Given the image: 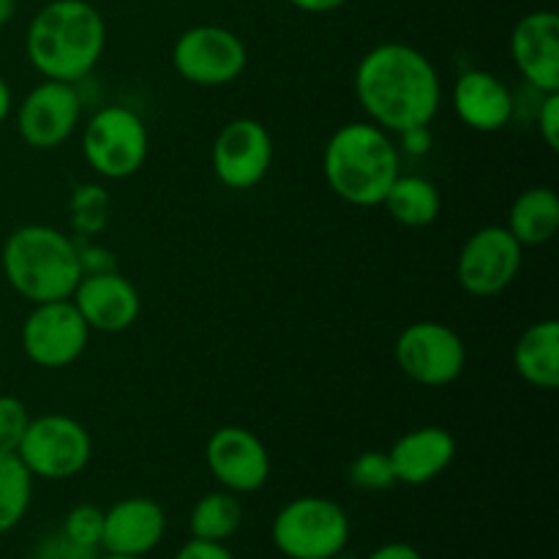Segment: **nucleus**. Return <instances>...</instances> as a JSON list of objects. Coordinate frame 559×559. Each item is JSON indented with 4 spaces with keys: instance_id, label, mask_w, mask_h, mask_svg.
Here are the masks:
<instances>
[{
    "instance_id": "obj_1",
    "label": "nucleus",
    "mask_w": 559,
    "mask_h": 559,
    "mask_svg": "<svg viewBox=\"0 0 559 559\" xmlns=\"http://www.w3.org/2000/svg\"><path fill=\"white\" fill-rule=\"evenodd\" d=\"M355 96L366 120L388 134L431 126L442 104V80L429 55L404 41L371 47L355 69Z\"/></svg>"
},
{
    "instance_id": "obj_2",
    "label": "nucleus",
    "mask_w": 559,
    "mask_h": 559,
    "mask_svg": "<svg viewBox=\"0 0 559 559\" xmlns=\"http://www.w3.org/2000/svg\"><path fill=\"white\" fill-rule=\"evenodd\" d=\"M107 49V22L87 0H49L25 31V55L44 80L76 85Z\"/></svg>"
},
{
    "instance_id": "obj_3",
    "label": "nucleus",
    "mask_w": 559,
    "mask_h": 559,
    "mask_svg": "<svg viewBox=\"0 0 559 559\" xmlns=\"http://www.w3.org/2000/svg\"><path fill=\"white\" fill-rule=\"evenodd\" d=\"M402 173L393 134L369 120L336 129L322 151V175L338 200L355 207H377Z\"/></svg>"
},
{
    "instance_id": "obj_4",
    "label": "nucleus",
    "mask_w": 559,
    "mask_h": 559,
    "mask_svg": "<svg viewBox=\"0 0 559 559\" xmlns=\"http://www.w3.org/2000/svg\"><path fill=\"white\" fill-rule=\"evenodd\" d=\"M0 267L9 287L31 306L63 300L82 278L80 246L52 224H22L3 240Z\"/></svg>"
},
{
    "instance_id": "obj_5",
    "label": "nucleus",
    "mask_w": 559,
    "mask_h": 559,
    "mask_svg": "<svg viewBox=\"0 0 559 559\" xmlns=\"http://www.w3.org/2000/svg\"><path fill=\"white\" fill-rule=\"evenodd\" d=\"M349 516L331 497H295L273 516L271 540L287 559H338L349 544Z\"/></svg>"
},
{
    "instance_id": "obj_6",
    "label": "nucleus",
    "mask_w": 559,
    "mask_h": 559,
    "mask_svg": "<svg viewBox=\"0 0 559 559\" xmlns=\"http://www.w3.org/2000/svg\"><path fill=\"white\" fill-rule=\"evenodd\" d=\"M151 136L140 112L123 104L102 107L82 129V156L104 180H126L147 162Z\"/></svg>"
},
{
    "instance_id": "obj_7",
    "label": "nucleus",
    "mask_w": 559,
    "mask_h": 559,
    "mask_svg": "<svg viewBox=\"0 0 559 559\" xmlns=\"http://www.w3.org/2000/svg\"><path fill=\"white\" fill-rule=\"evenodd\" d=\"M16 456L33 480H71L91 464V431L71 415H38L27 424Z\"/></svg>"
},
{
    "instance_id": "obj_8",
    "label": "nucleus",
    "mask_w": 559,
    "mask_h": 559,
    "mask_svg": "<svg viewBox=\"0 0 559 559\" xmlns=\"http://www.w3.org/2000/svg\"><path fill=\"white\" fill-rule=\"evenodd\" d=\"M249 66L243 38L222 25H194L173 44V69L197 87L233 85Z\"/></svg>"
},
{
    "instance_id": "obj_9",
    "label": "nucleus",
    "mask_w": 559,
    "mask_h": 559,
    "mask_svg": "<svg viewBox=\"0 0 559 559\" xmlns=\"http://www.w3.org/2000/svg\"><path fill=\"white\" fill-rule=\"evenodd\" d=\"M91 333L71 298L33 304L20 331L22 353L38 369H66L85 355Z\"/></svg>"
},
{
    "instance_id": "obj_10",
    "label": "nucleus",
    "mask_w": 559,
    "mask_h": 559,
    "mask_svg": "<svg viewBox=\"0 0 559 559\" xmlns=\"http://www.w3.org/2000/svg\"><path fill=\"white\" fill-rule=\"evenodd\" d=\"M396 366L407 380L424 388H445L462 377L467 347L445 322L418 320L396 338Z\"/></svg>"
},
{
    "instance_id": "obj_11",
    "label": "nucleus",
    "mask_w": 559,
    "mask_h": 559,
    "mask_svg": "<svg viewBox=\"0 0 559 559\" xmlns=\"http://www.w3.org/2000/svg\"><path fill=\"white\" fill-rule=\"evenodd\" d=\"M524 246L508 227L489 224L464 240L456 262V278L473 298H495L516 282L522 271Z\"/></svg>"
},
{
    "instance_id": "obj_12",
    "label": "nucleus",
    "mask_w": 559,
    "mask_h": 559,
    "mask_svg": "<svg viewBox=\"0 0 559 559\" xmlns=\"http://www.w3.org/2000/svg\"><path fill=\"white\" fill-rule=\"evenodd\" d=\"M273 136L254 118H235L222 126L211 147V164L218 183L233 191H249L267 178L273 167Z\"/></svg>"
},
{
    "instance_id": "obj_13",
    "label": "nucleus",
    "mask_w": 559,
    "mask_h": 559,
    "mask_svg": "<svg viewBox=\"0 0 559 559\" xmlns=\"http://www.w3.org/2000/svg\"><path fill=\"white\" fill-rule=\"evenodd\" d=\"M82 118V98L76 85L44 80L16 104V131L22 142L36 151H55L71 140Z\"/></svg>"
},
{
    "instance_id": "obj_14",
    "label": "nucleus",
    "mask_w": 559,
    "mask_h": 559,
    "mask_svg": "<svg viewBox=\"0 0 559 559\" xmlns=\"http://www.w3.org/2000/svg\"><path fill=\"white\" fill-rule=\"evenodd\" d=\"M205 464L216 484L233 495H254L271 478V453L254 431L222 426L205 445Z\"/></svg>"
},
{
    "instance_id": "obj_15",
    "label": "nucleus",
    "mask_w": 559,
    "mask_h": 559,
    "mask_svg": "<svg viewBox=\"0 0 559 559\" xmlns=\"http://www.w3.org/2000/svg\"><path fill=\"white\" fill-rule=\"evenodd\" d=\"M511 60L533 91L559 93V14L538 9L524 14L511 31Z\"/></svg>"
},
{
    "instance_id": "obj_16",
    "label": "nucleus",
    "mask_w": 559,
    "mask_h": 559,
    "mask_svg": "<svg viewBox=\"0 0 559 559\" xmlns=\"http://www.w3.org/2000/svg\"><path fill=\"white\" fill-rule=\"evenodd\" d=\"M76 311L87 322L91 331L98 333H123L136 322L142 311L140 293L134 284L112 271L82 273L80 284L71 293Z\"/></svg>"
},
{
    "instance_id": "obj_17",
    "label": "nucleus",
    "mask_w": 559,
    "mask_h": 559,
    "mask_svg": "<svg viewBox=\"0 0 559 559\" xmlns=\"http://www.w3.org/2000/svg\"><path fill=\"white\" fill-rule=\"evenodd\" d=\"M167 513L151 497H123L104 511L102 549L109 555L142 557L162 546Z\"/></svg>"
},
{
    "instance_id": "obj_18",
    "label": "nucleus",
    "mask_w": 559,
    "mask_h": 559,
    "mask_svg": "<svg viewBox=\"0 0 559 559\" xmlns=\"http://www.w3.org/2000/svg\"><path fill=\"white\" fill-rule=\"evenodd\" d=\"M453 112L467 129L480 134L502 131L513 120L516 98L511 87L497 74L484 69H469L453 82Z\"/></svg>"
},
{
    "instance_id": "obj_19",
    "label": "nucleus",
    "mask_w": 559,
    "mask_h": 559,
    "mask_svg": "<svg viewBox=\"0 0 559 559\" xmlns=\"http://www.w3.org/2000/svg\"><path fill=\"white\" fill-rule=\"evenodd\" d=\"M396 484L426 486L456 459V440L442 426H420L399 437L388 451Z\"/></svg>"
},
{
    "instance_id": "obj_20",
    "label": "nucleus",
    "mask_w": 559,
    "mask_h": 559,
    "mask_svg": "<svg viewBox=\"0 0 559 559\" xmlns=\"http://www.w3.org/2000/svg\"><path fill=\"white\" fill-rule=\"evenodd\" d=\"M513 366L527 385L555 391L559 385V322L544 320L530 325L513 347Z\"/></svg>"
},
{
    "instance_id": "obj_21",
    "label": "nucleus",
    "mask_w": 559,
    "mask_h": 559,
    "mask_svg": "<svg viewBox=\"0 0 559 559\" xmlns=\"http://www.w3.org/2000/svg\"><path fill=\"white\" fill-rule=\"evenodd\" d=\"M508 233L522 246L549 243L559 229V197L549 186L522 191L508 213Z\"/></svg>"
},
{
    "instance_id": "obj_22",
    "label": "nucleus",
    "mask_w": 559,
    "mask_h": 559,
    "mask_svg": "<svg viewBox=\"0 0 559 559\" xmlns=\"http://www.w3.org/2000/svg\"><path fill=\"white\" fill-rule=\"evenodd\" d=\"M382 207L388 211V216L393 222H399L402 227H429L437 222L442 207L440 189L431 183L424 175H402L393 180L391 189H388Z\"/></svg>"
},
{
    "instance_id": "obj_23",
    "label": "nucleus",
    "mask_w": 559,
    "mask_h": 559,
    "mask_svg": "<svg viewBox=\"0 0 559 559\" xmlns=\"http://www.w3.org/2000/svg\"><path fill=\"white\" fill-rule=\"evenodd\" d=\"M240 524H243V508H240L238 495L227 489L202 495L189 513L191 538L200 540L227 544L233 535H238Z\"/></svg>"
},
{
    "instance_id": "obj_24",
    "label": "nucleus",
    "mask_w": 559,
    "mask_h": 559,
    "mask_svg": "<svg viewBox=\"0 0 559 559\" xmlns=\"http://www.w3.org/2000/svg\"><path fill=\"white\" fill-rule=\"evenodd\" d=\"M33 500V475L16 453L0 451V535L11 533L25 519Z\"/></svg>"
},
{
    "instance_id": "obj_25",
    "label": "nucleus",
    "mask_w": 559,
    "mask_h": 559,
    "mask_svg": "<svg viewBox=\"0 0 559 559\" xmlns=\"http://www.w3.org/2000/svg\"><path fill=\"white\" fill-rule=\"evenodd\" d=\"M60 533L71 540V544L82 546V549L102 551V533H104V511L98 506H74L63 519Z\"/></svg>"
},
{
    "instance_id": "obj_26",
    "label": "nucleus",
    "mask_w": 559,
    "mask_h": 559,
    "mask_svg": "<svg viewBox=\"0 0 559 559\" xmlns=\"http://www.w3.org/2000/svg\"><path fill=\"white\" fill-rule=\"evenodd\" d=\"M347 478L358 491H385L396 486L391 459L382 451L360 453V456L349 464Z\"/></svg>"
},
{
    "instance_id": "obj_27",
    "label": "nucleus",
    "mask_w": 559,
    "mask_h": 559,
    "mask_svg": "<svg viewBox=\"0 0 559 559\" xmlns=\"http://www.w3.org/2000/svg\"><path fill=\"white\" fill-rule=\"evenodd\" d=\"M71 213H74V227L80 233H98L107 222V194L98 186H82L71 200Z\"/></svg>"
},
{
    "instance_id": "obj_28",
    "label": "nucleus",
    "mask_w": 559,
    "mask_h": 559,
    "mask_svg": "<svg viewBox=\"0 0 559 559\" xmlns=\"http://www.w3.org/2000/svg\"><path fill=\"white\" fill-rule=\"evenodd\" d=\"M27 424H31V413L25 402L11 393H0V451L16 453Z\"/></svg>"
},
{
    "instance_id": "obj_29",
    "label": "nucleus",
    "mask_w": 559,
    "mask_h": 559,
    "mask_svg": "<svg viewBox=\"0 0 559 559\" xmlns=\"http://www.w3.org/2000/svg\"><path fill=\"white\" fill-rule=\"evenodd\" d=\"M540 140L546 142L549 151L559 147V93H540L538 112H535Z\"/></svg>"
},
{
    "instance_id": "obj_30",
    "label": "nucleus",
    "mask_w": 559,
    "mask_h": 559,
    "mask_svg": "<svg viewBox=\"0 0 559 559\" xmlns=\"http://www.w3.org/2000/svg\"><path fill=\"white\" fill-rule=\"evenodd\" d=\"M98 551L82 549V546L71 544L63 533H55L44 538L41 544L33 549V559H96Z\"/></svg>"
},
{
    "instance_id": "obj_31",
    "label": "nucleus",
    "mask_w": 559,
    "mask_h": 559,
    "mask_svg": "<svg viewBox=\"0 0 559 559\" xmlns=\"http://www.w3.org/2000/svg\"><path fill=\"white\" fill-rule=\"evenodd\" d=\"M173 559H235V555L227 549V544L191 538L189 544H183L175 551Z\"/></svg>"
},
{
    "instance_id": "obj_32",
    "label": "nucleus",
    "mask_w": 559,
    "mask_h": 559,
    "mask_svg": "<svg viewBox=\"0 0 559 559\" xmlns=\"http://www.w3.org/2000/svg\"><path fill=\"white\" fill-rule=\"evenodd\" d=\"M366 559H424L413 544H404V540H391V544L377 546Z\"/></svg>"
},
{
    "instance_id": "obj_33",
    "label": "nucleus",
    "mask_w": 559,
    "mask_h": 559,
    "mask_svg": "<svg viewBox=\"0 0 559 559\" xmlns=\"http://www.w3.org/2000/svg\"><path fill=\"white\" fill-rule=\"evenodd\" d=\"M399 136H402L404 151L413 153V156H420V153H429V147H431L429 126H420V129H409V131H404V134H399Z\"/></svg>"
},
{
    "instance_id": "obj_34",
    "label": "nucleus",
    "mask_w": 559,
    "mask_h": 559,
    "mask_svg": "<svg viewBox=\"0 0 559 559\" xmlns=\"http://www.w3.org/2000/svg\"><path fill=\"white\" fill-rule=\"evenodd\" d=\"M298 11H306V14H331V11L342 9L347 0H289Z\"/></svg>"
},
{
    "instance_id": "obj_35",
    "label": "nucleus",
    "mask_w": 559,
    "mask_h": 559,
    "mask_svg": "<svg viewBox=\"0 0 559 559\" xmlns=\"http://www.w3.org/2000/svg\"><path fill=\"white\" fill-rule=\"evenodd\" d=\"M11 109H14V96H11V85L5 82V76L0 74V126L9 120Z\"/></svg>"
},
{
    "instance_id": "obj_36",
    "label": "nucleus",
    "mask_w": 559,
    "mask_h": 559,
    "mask_svg": "<svg viewBox=\"0 0 559 559\" xmlns=\"http://www.w3.org/2000/svg\"><path fill=\"white\" fill-rule=\"evenodd\" d=\"M16 14V0H0V27L9 25Z\"/></svg>"
},
{
    "instance_id": "obj_37",
    "label": "nucleus",
    "mask_w": 559,
    "mask_h": 559,
    "mask_svg": "<svg viewBox=\"0 0 559 559\" xmlns=\"http://www.w3.org/2000/svg\"><path fill=\"white\" fill-rule=\"evenodd\" d=\"M96 559H142V557H123V555H109V551H104V555H98Z\"/></svg>"
}]
</instances>
